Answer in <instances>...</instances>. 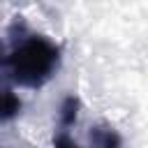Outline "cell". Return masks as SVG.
Returning a JSON list of instances; mask_svg holds the SVG:
<instances>
[{
    "label": "cell",
    "mask_w": 148,
    "mask_h": 148,
    "mask_svg": "<svg viewBox=\"0 0 148 148\" xmlns=\"http://www.w3.org/2000/svg\"><path fill=\"white\" fill-rule=\"evenodd\" d=\"M7 62H9L12 79L18 86L39 88L56 74L60 65V49L51 39L35 35V37L23 39L12 51Z\"/></svg>",
    "instance_id": "1"
},
{
    "label": "cell",
    "mask_w": 148,
    "mask_h": 148,
    "mask_svg": "<svg viewBox=\"0 0 148 148\" xmlns=\"http://www.w3.org/2000/svg\"><path fill=\"white\" fill-rule=\"evenodd\" d=\"M21 111V99L5 86H0V123L12 120Z\"/></svg>",
    "instance_id": "2"
},
{
    "label": "cell",
    "mask_w": 148,
    "mask_h": 148,
    "mask_svg": "<svg viewBox=\"0 0 148 148\" xmlns=\"http://www.w3.org/2000/svg\"><path fill=\"white\" fill-rule=\"evenodd\" d=\"M76 109H79V102L74 99V97H67L65 99V104H62V113H60V123H62V127H69V125H74L76 123Z\"/></svg>",
    "instance_id": "3"
},
{
    "label": "cell",
    "mask_w": 148,
    "mask_h": 148,
    "mask_svg": "<svg viewBox=\"0 0 148 148\" xmlns=\"http://www.w3.org/2000/svg\"><path fill=\"white\" fill-rule=\"evenodd\" d=\"M0 62H2V42H0Z\"/></svg>",
    "instance_id": "4"
}]
</instances>
